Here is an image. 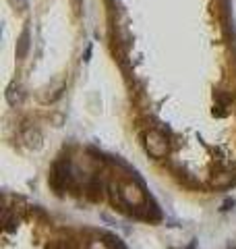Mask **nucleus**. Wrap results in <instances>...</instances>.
Segmentation results:
<instances>
[{"mask_svg": "<svg viewBox=\"0 0 236 249\" xmlns=\"http://www.w3.org/2000/svg\"><path fill=\"white\" fill-rule=\"evenodd\" d=\"M145 150L147 154L152 156V158H164V156L168 154V139L164 137L160 131H147V135H145Z\"/></svg>", "mask_w": 236, "mask_h": 249, "instance_id": "f257e3e1", "label": "nucleus"}, {"mask_svg": "<svg viewBox=\"0 0 236 249\" xmlns=\"http://www.w3.org/2000/svg\"><path fill=\"white\" fill-rule=\"evenodd\" d=\"M50 185L56 191H62L73 185V175H70L68 164H65V162H56V164H54L52 175H50Z\"/></svg>", "mask_w": 236, "mask_h": 249, "instance_id": "f03ea898", "label": "nucleus"}, {"mask_svg": "<svg viewBox=\"0 0 236 249\" xmlns=\"http://www.w3.org/2000/svg\"><path fill=\"white\" fill-rule=\"evenodd\" d=\"M120 201L122 204H127V206L139 208V206L145 204V196H143V191H141L137 185L127 183V185L120 187Z\"/></svg>", "mask_w": 236, "mask_h": 249, "instance_id": "7ed1b4c3", "label": "nucleus"}, {"mask_svg": "<svg viewBox=\"0 0 236 249\" xmlns=\"http://www.w3.org/2000/svg\"><path fill=\"white\" fill-rule=\"evenodd\" d=\"M42 133H39L37 129L34 127H29L25 129V133H23V142H25L29 147H34V150H37V147H42Z\"/></svg>", "mask_w": 236, "mask_h": 249, "instance_id": "20e7f679", "label": "nucleus"}, {"mask_svg": "<svg viewBox=\"0 0 236 249\" xmlns=\"http://www.w3.org/2000/svg\"><path fill=\"white\" fill-rule=\"evenodd\" d=\"M23 88L19 83H11L9 85V89H6V100H9V104L11 106H17V104H21L23 102Z\"/></svg>", "mask_w": 236, "mask_h": 249, "instance_id": "39448f33", "label": "nucleus"}, {"mask_svg": "<svg viewBox=\"0 0 236 249\" xmlns=\"http://www.w3.org/2000/svg\"><path fill=\"white\" fill-rule=\"evenodd\" d=\"M29 50V31L25 29L19 37V48H17V58H25V54Z\"/></svg>", "mask_w": 236, "mask_h": 249, "instance_id": "423d86ee", "label": "nucleus"}, {"mask_svg": "<svg viewBox=\"0 0 236 249\" xmlns=\"http://www.w3.org/2000/svg\"><path fill=\"white\" fill-rule=\"evenodd\" d=\"M2 222H4V231H6V232H13L15 229H17V224H19L17 216H11V212H9V210H4Z\"/></svg>", "mask_w": 236, "mask_h": 249, "instance_id": "0eeeda50", "label": "nucleus"}, {"mask_svg": "<svg viewBox=\"0 0 236 249\" xmlns=\"http://www.w3.org/2000/svg\"><path fill=\"white\" fill-rule=\"evenodd\" d=\"M236 181L234 175L232 173H222V175H218L214 178V187H228V185H232Z\"/></svg>", "mask_w": 236, "mask_h": 249, "instance_id": "6e6552de", "label": "nucleus"}, {"mask_svg": "<svg viewBox=\"0 0 236 249\" xmlns=\"http://www.w3.org/2000/svg\"><path fill=\"white\" fill-rule=\"evenodd\" d=\"M48 249H75V247L70 245V243H67V241H56V243L50 245Z\"/></svg>", "mask_w": 236, "mask_h": 249, "instance_id": "1a4fd4ad", "label": "nucleus"}, {"mask_svg": "<svg viewBox=\"0 0 236 249\" xmlns=\"http://www.w3.org/2000/svg\"><path fill=\"white\" fill-rule=\"evenodd\" d=\"M11 4H13L17 11H25V9H27V0H11Z\"/></svg>", "mask_w": 236, "mask_h": 249, "instance_id": "9d476101", "label": "nucleus"}, {"mask_svg": "<svg viewBox=\"0 0 236 249\" xmlns=\"http://www.w3.org/2000/svg\"><path fill=\"white\" fill-rule=\"evenodd\" d=\"M87 249H106V245L101 243V241H91V243L87 245Z\"/></svg>", "mask_w": 236, "mask_h": 249, "instance_id": "9b49d317", "label": "nucleus"}]
</instances>
